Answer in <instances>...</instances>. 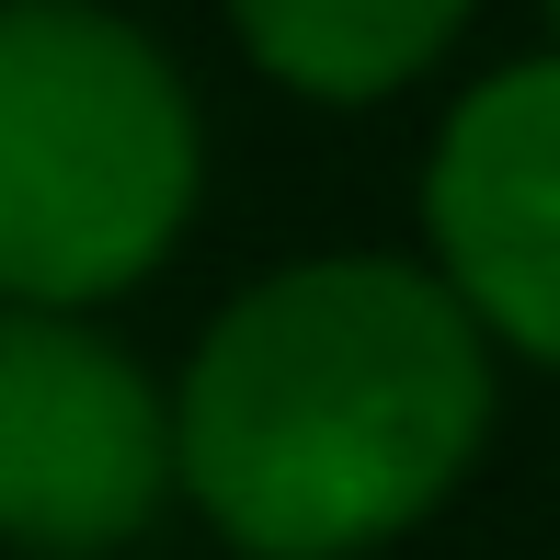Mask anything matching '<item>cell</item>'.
Here are the masks:
<instances>
[{"mask_svg": "<svg viewBox=\"0 0 560 560\" xmlns=\"http://www.w3.org/2000/svg\"><path fill=\"white\" fill-rule=\"evenodd\" d=\"M492 435V343L423 264L320 252L229 298L172 400V480L252 560L423 526Z\"/></svg>", "mask_w": 560, "mask_h": 560, "instance_id": "6da1fadb", "label": "cell"}, {"mask_svg": "<svg viewBox=\"0 0 560 560\" xmlns=\"http://www.w3.org/2000/svg\"><path fill=\"white\" fill-rule=\"evenodd\" d=\"M207 138L172 58L115 12H0V298L92 310L195 218Z\"/></svg>", "mask_w": 560, "mask_h": 560, "instance_id": "7a4b0ae2", "label": "cell"}, {"mask_svg": "<svg viewBox=\"0 0 560 560\" xmlns=\"http://www.w3.org/2000/svg\"><path fill=\"white\" fill-rule=\"evenodd\" d=\"M172 492V412L138 366L46 310H0V538L46 560L126 549Z\"/></svg>", "mask_w": 560, "mask_h": 560, "instance_id": "3957f363", "label": "cell"}, {"mask_svg": "<svg viewBox=\"0 0 560 560\" xmlns=\"http://www.w3.org/2000/svg\"><path fill=\"white\" fill-rule=\"evenodd\" d=\"M423 229L435 287L469 310V332L560 366V58L492 69L435 126Z\"/></svg>", "mask_w": 560, "mask_h": 560, "instance_id": "277c9868", "label": "cell"}, {"mask_svg": "<svg viewBox=\"0 0 560 560\" xmlns=\"http://www.w3.org/2000/svg\"><path fill=\"white\" fill-rule=\"evenodd\" d=\"M229 23L264 58V81L310 104H377L457 46L469 0H229Z\"/></svg>", "mask_w": 560, "mask_h": 560, "instance_id": "5b68a950", "label": "cell"}, {"mask_svg": "<svg viewBox=\"0 0 560 560\" xmlns=\"http://www.w3.org/2000/svg\"><path fill=\"white\" fill-rule=\"evenodd\" d=\"M0 12H58V0H0Z\"/></svg>", "mask_w": 560, "mask_h": 560, "instance_id": "8992f818", "label": "cell"}, {"mask_svg": "<svg viewBox=\"0 0 560 560\" xmlns=\"http://www.w3.org/2000/svg\"><path fill=\"white\" fill-rule=\"evenodd\" d=\"M549 23H560V0H549Z\"/></svg>", "mask_w": 560, "mask_h": 560, "instance_id": "52a82bcc", "label": "cell"}]
</instances>
